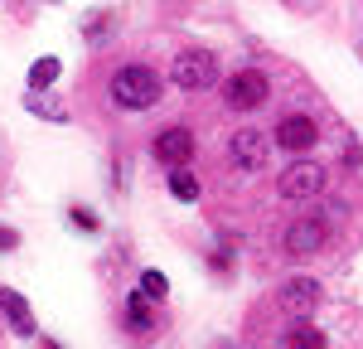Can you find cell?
<instances>
[{
	"label": "cell",
	"mask_w": 363,
	"mask_h": 349,
	"mask_svg": "<svg viewBox=\"0 0 363 349\" xmlns=\"http://www.w3.org/2000/svg\"><path fill=\"white\" fill-rule=\"evenodd\" d=\"M112 102L126 107V112H145V107L160 102V78H155L150 68L131 63V68H121V73L112 78Z\"/></svg>",
	"instance_id": "obj_1"
},
{
	"label": "cell",
	"mask_w": 363,
	"mask_h": 349,
	"mask_svg": "<svg viewBox=\"0 0 363 349\" xmlns=\"http://www.w3.org/2000/svg\"><path fill=\"white\" fill-rule=\"evenodd\" d=\"M169 78H174V87H184V92H199V87H208L218 78V58L208 54V49H184V54L174 58Z\"/></svg>",
	"instance_id": "obj_2"
},
{
	"label": "cell",
	"mask_w": 363,
	"mask_h": 349,
	"mask_svg": "<svg viewBox=\"0 0 363 349\" xmlns=\"http://www.w3.org/2000/svg\"><path fill=\"white\" fill-rule=\"evenodd\" d=\"M325 243H330V223H325L320 214H301V218L286 228V253H291V257H315Z\"/></svg>",
	"instance_id": "obj_3"
},
{
	"label": "cell",
	"mask_w": 363,
	"mask_h": 349,
	"mask_svg": "<svg viewBox=\"0 0 363 349\" xmlns=\"http://www.w3.org/2000/svg\"><path fill=\"white\" fill-rule=\"evenodd\" d=\"M281 199H315L320 189H325V165H315V160H296V165H286L277 179Z\"/></svg>",
	"instance_id": "obj_4"
},
{
	"label": "cell",
	"mask_w": 363,
	"mask_h": 349,
	"mask_svg": "<svg viewBox=\"0 0 363 349\" xmlns=\"http://www.w3.org/2000/svg\"><path fill=\"white\" fill-rule=\"evenodd\" d=\"M267 92H272L267 78H262L257 68H242V73H233V78L223 83V102L233 107V112H252V107L267 102Z\"/></svg>",
	"instance_id": "obj_5"
},
{
	"label": "cell",
	"mask_w": 363,
	"mask_h": 349,
	"mask_svg": "<svg viewBox=\"0 0 363 349\" xmlns=\"http://www.w3.org/2000/svg\"><path fill=\"white\" fill-rule=\"evenodd\" d=\"M228 155H233V165H238V170H262V165H267V155H272V141H267L257 126H242V131H233V136H228Z\"/></svg>",
	"instance_id": "obj_6"
},
{
	"label": "cell",
	"mask_w": 363,
	"mask_h": 349,
	"mask_svg": "<svg viewBox=\"0 0 363 349\" xmlns=\"http://www.w3.org/2000/svg\"><path fill=\"white\" fill-rule=\"evenodd\" d=\"M150 155H155L160 165H169V170H184L189 155H194V136H189L184 126H165V131L155 136V145H150Z\"/></svg>",
	"instance_id": "obj_7"
},
{
	"label": "cell",
	"mask_w": 363,
	"mask_h": 349,
	"mask_svg": "<svg viewBox=\"0 0 363 349\" xmlns=\"http://www.w3.org/2000/svg\"><path fill=\"white\" fill-rule=\"evenodd\" d=\"M315 306H320V282L301 277V282H286V287H281V311H286V316L306 320Z\"/></svg>",
	"instance_id": "obj_8"
},
{
	"label": "cell",
	"mask_w": 363,
	"mask_h": 349,
	"mask_svg": "<svg viewBox=\"0 0 363 349\" xmlns=\"http://www.w3.org/2000/svg\"><path fill=\"white\" fill-rule=\"evenodd\" d=\"M315 141H320V126H315L310 116H301V112L281 116V126H277V145H286V150H310Z\"/></svg>",
	"instance_id": "obj_9"
},
{
	"label": "cell",
	"mask_w": 363,
	"mask_h": 349,
	"mask_svg": "<svg viewBox=\"0 0 363 349\" xmlns=\"http://www.w3.org/2000/svg\"><path fill=\"white\" fill-rule=\"evenodd\" d=\"M0 311L10 316V325H15L20 335H34V311H29V306H25V296H20V291L0 287Z\"/></svg>",
	"instance_id": "obj_10"
},
{
	"label": "cell",
	"mask_w": 363,
	"mask_h": 349,
	"mask_svg": "<svg viewBox=\"0 0 363 349\" xmlns=\"http://www.w3.org/2000/svg\"><path fill=\"white\" fill-rule=\"evenodd\" d=\"M286 349H325V330H315V325H296V330H286Z\"/></svg>",
	"instance_id": "obj_11"
},
{
	"label": "cell",
	"mask_w": 363,
	"mask_h": 349,
	"mask_svg": "<svg viewBox=\"0 0 363 349\" xmlns=\"http://www.w3.org/2000/svg\"><path fill=\"white\" fill-rule=\"evenodd\" d=\"M58 78V58H39L34 68H29V92H39V87H49Z\"/></svg>",
	"instance_id": "obj_12"
},
{
	"label": "cell",
	"mask_w": 363,
	"mask_h": 349,
	"mask_svg": "<svg viewBox=\"0 0 363 349\" xmlns=\"http://www.w3.org/2000/svg\"><path fill=\"white\" fill-rule=\"evenodd\" d=\"M155 330V320H150V311H145V296H131V335H150Z\"/></svg>",
	"instance_id": "obj_13"
},
{
	"label": "cell",
	"mask_w": 363,
	"mask_h": 349,
	"mask_svg": "<svg viewBox=\"0 0 363 349\" xmlns=\"http://www.w3.org/2000/svg\"><path fill=\"white\" fill-rule=\"evenodd\" d=\"M169 194H174V199H199V179L189 170H174L169 174Z\"/></svg>",
	"instance_id": "obj_14"
},
{
	"label": "cell",
	"mask_w": 363,
	"mask_h": 349,
	"mask_svg": "<svg viewBox=\"0 0 363 349\" xmlns=\"http://www.w3.org/2000/svg\"><path fill=\"white\" fill-rule=\"evenodd\" d=\"M165 291H169L165 272H145V277H140V296H145V301H165Z\"/></svg>",
	"instance_id": "obj_15"
},
{
	"label": "cell",
	"mask_w": 363,
	"mask_h": 349,
	"mask_svg": "<svg viewBox=\"0 0 363 349\" xmlns=\"http://www.w3.org/2000/svg\"><path fill=\"white\" fill-rule=\"evenodd\" d=\"M25 107L39 112V116H49V121H68V107H58V102H49V97H25Z\"/></svg>",
	"instance_id": "obj_16"
},
{
	"label": "cell",
	"mask_w": 363,
	"mask_h": 349,
	"mask_svg": "<svg viewBox=\"0 0 363 349\" xmlns=\"http://www.w3.org/2000/svg\"><path fill=\"white\" fill-rule=\"evenodd\" d=\"M73 223H78V228H87V233L97 228V218H92V214H87V209H73Z\"/></svg>",
	"instance_id": "obj_17"
},
{
	"label": "cell",
	"mask_w": 363,
	"mask_h": 349,
	"mask_svg": "<svg viewBox=\"0 0 363 349\" xmlns=\"http://www.w3.org/2000/svg\"><path fill=\"white\" fill-rule=\"evenodd\" d=\"M0 248H5V253H10V248H20V233H15V228H0Z\"/></svg>",
	"instance_id": "obj_18"
}]
</instances>
